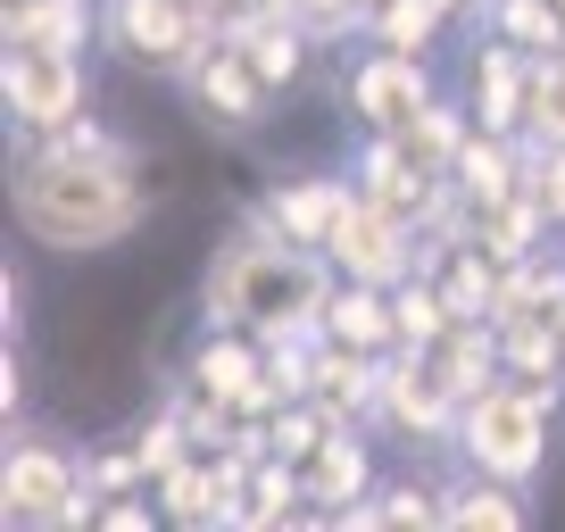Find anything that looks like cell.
<instances>
[{
	"mask_svg": "<svg viewBox=\"0 0 565 532\" xmlns=\"http://www.w3.org/2000/svg\"><path fill=\"white\" fill-rule=\"evenodd\" d=\"M150 150L75 159V150H18L9 167V216L51 258H100L150 225Z\"/></svg>",
	"mask_w": 565,
	"mask_h": 532,
	"instance_id": "1",
	"label": "cell"
},
{
	"mask_svg": "<svg viewBox=\"0 0 565 532\" xmlns=\"http://www.w3.org/2000/svg\"><path fill=\"white\" fill-rule=\"evenodd\" d=\"M333 284H341V275H333L324 249L282 242L258 209H242L233 233L216 242L200 291H192V317L200 324H242V333H258V341L308 333V324L324 317V291H333Z\"/></svg>",
	"mask_w": 565,
	"mask_h": 532,
	"instance_id": "2",
	"label": "cell"
},
{
	"mask_svg": "<svg viewBox=\"0 0 565 532\" xmlns=\"http://www.w3.org/2000/svg\"><path fill=\"white\" fill-rule=\"evenodd\" d=\"M557 433H565V383H515V374H499L491 391H475L458 408V466H482V475L532 491L548 475Z\"/></svg>",
	"mask_w": 565,
	"mask_h": 532,
	"instance_id": "3",
	"label": "cell"
},
{
	"mask_svg": "<svg viewBox=\"0 0 565 532\" xmlns=\"http://www.w3.org/2000/svg\"><path fill=\"white\" fill-rule=\"evenodd\" d=\"M441 75L416 51H383V42H350L333 58V108L350 134H416L433 108H441Z\"/></svg>",
	"mask_w": 565,
	"mask_h": 532,
	"instance_id": "4",
	"label": "cell"
},
{
	"mask_svg": "<svg viewBox=\"0 0 565 532\" xmlns=\"http://www.w3.org/2000/svg\"><path fill=\"white\" fill-rule=\"evenodd\" d=\"M458 391L433 374L424 350H391L383 358V400H374V441L399 449L407 466H433V458H458Z\"/></svg>",
	"mask_w": 565,
	"mask_h": 532,
	"instance_id": "5",
	"label": "cell"
},
{
	"mask_svg": "<svg viewBox=\"0 0 565 532\" xmlns=\"http://www.w3.org/2000/svg\"><path fill=\"white\" fill-rule=\"evenodd\" d=\"M209 34H216V18L192 9V0H100V51L117 58V67L167 75V84L200 58Z\"/></svg>",
	"mask_w": 565,
	"mask_h": 532,
	"instance_id": "6",
	"label": "cell"
},
{
	"mask_svg": "<svg viewBox=\"0 0 565 532\" xmlns=\"http://www.w3.org/2000/svg\"><path fill=\"white\" fill-rule=\"evenodd\" d=\"M84 482V449L58 441L51 425H18L0 449V515L9 532H58V508Z\"/></svg>",
	"mask_w": 565,
	"mask_h": 532,
	"instance_id": "7",
	"label": "cell"
},
{
	"mask_svg": "<svg viewBox=\"0 0 565 532\" xmlns=\"http://www.w3.org/2000/svg\"><path fill=\"white\" fill-rule=\"evenodd\" d=\"M175 100L192 108L209 134H225V142H233V134H258V125L275 117L282 92L249 67V51H242L233 34H209V42H200V58L175 75Z\"/></svg>",
	"mask_w": 565,
	"mask_h": 532,
	"instance_id": "8",
	"label": "cell"
},
{
	"mask_svg": "<svg viewBox=\"0 0 565 532\" xmlns=\"http://www.w3.org/2000/svg\"><path fill=\"white\" fill-rule=\"evenodd\" d=\"M350 183H358V175H350ZM324 258H333V275H358V284H383V291H391V284H407V275H424L441 249L424 242V225H407L399 209L350 192V200H341L333 242H324Z\"/></svg>",
	"mask_w": 565,
	"mask_h": 532,
	"instance_id": "9",
	"label": "cell"
},
{
	"mask_svg": "<svg viewBox=\"0 0 565 532\" xmlns=\"http://www.w3.org/2000/svg\"><path fill=\"white\" fill-rule=\"evenodd\" d=\"M0 108H9V134H18V142H42L51 125H67L75 108H92V58L9 42V58H0Z\"/></svg>",
	"mask_w": 565,
	"mask_h": 532,
	"instance_id": "10",
	"label": "cell"
},
{
	"mask_svg": "<svg viewBox=\"0 0 565 532\" xmlns=\"http://www.w3.org/2000/svg\"><path fill=\"white\" fill-rule=\"evenodd\" d=\"M532 75L541 58L515 51L508 34L491 25H466V51H458V100L482 134H524V108H532Z\"/></svg>",
	"mask_w": 565,
	"mask_h": 532,
	"instance_id": "11",
	"label": "cell"
},
{
	"mask_svg": "<svg viewBox=\"0 0 565 532\" xmlns=\"http://www.w3.org/2000/svg\"><path fill=\"white\" fill-rule=\"evenodd\" d=\"M383 475H391V466H383V441H374V425H350V416H341V425L300 458L308 515H324V524H333V515L366 508V499L383 491Z\"/></svg>",
	"mask_w": 565,
	"mask_h": 532,
	"instance_id": "12",
	"label": "cell"
},
{
	"mask_svg": "<svg viewBox=\"0 0 565 532\" xmlns=\"http://www.w3.org/2000/svg\"><path fill=\"white\" fill-rule=\"evenodd\" d=\"M350 167H282V175L258 183V200L249 209L266 216V225L282 233V242H300V249H324L341 225V200H350Z\"/></svg>",
	"mask_w": 565,
	"mask_h": 532,
	"instance_id": "13",
	"label": "cell"
},
{
	"mask_svg": "<svg viewBox=\"0 0 565 532\" xmlns=\"http://www.w3.org/2000/svg\"><path fill=\"white\" fill-rule=\"evenodd\" d=\"M242 482H249L242 449H216V458L175 466V475L159 482L167 524H175V532H242Z\"/></svg>",
	"mask_w": 565,
	"mask_h": 532,
	"instance_id": "14",
	"label": "cell"
},
{
	"mask_svg": "<svg viewBox=\"0 0 565 532\" xmlns=\"http://www.w3.org/2000/svg\"><path fill=\"white\" fill-rule=\"evenodd\" d=\"M441 508H449V532H524L532 524V491L524 482H499L482 466H441Z\"/></svg>",
	"mask_w": 565,
	"mask_h": 532,
	"instance_id": "15",
	"label": "cell"
},
{
	"mask_svg": "<svg viewBox=\"0 0 565 532\" xmlns=\"http://www.w3.org/2000/svg\"><path fill=\"white\" fill-rule=\"evenodd\" d=\"M449 192L466 209H499V200L524 192V134H466V150L449 159Z\"/></svg>",
	"mask_w": 565,
	"mask_h": 532,
	"instance_id": "16",
	"label": "cell"
},
{
	"mask_svg": "<svg viewBox=\"0 0 565 532\" xmlns=\"http://www.w3.org/2000/svg\"><path fill=\"white\" fill-rule=\"evenodd\" d=\"M317 333H324V341H350V350L391 358V350H399V308H391V291H383V284H358V275H341V284L324 291Z\"/></svg>",
	"mask_w": 565,
	"mask_h": 532,
	"instance_id": "17",
	"label": "cell"
},
{
	"mask_svg": "<svg viewBox=\"0 0 565 532\" xmlns=\"http://www.w3.org/2000/svg\"><path fill=\"white\" fill-rule=\"evenodd\" d=\"M216 34H233V42H242V51H249V67H258L266 84L282 92V100H291V92H300L308 75H317V58H324L317 42L300 34V18H249V25H216Z\"/></svg>",
	"mask_w": 565,
	"mask_h": 532,
	"instance_id": "18",
	"label": "cell"
},
{
	"mask_svg": "<svg viewBox=\"0 0 565 532\" xmlns=\"http://www.w3.org/2000/svg\"><path fill=\"white\" fill-rule=\"evenodd\" d=\"M0 25L9 42H34V51H100V0H9Z\"/></svg>",
	"mask_w": 565,
	"mask_h": 532,
	"instance_id": "19",
	"label": "cell"
},
{
	"mask_svg": "<svg viewBox=\"0 0 565 532\" xmlns=\"http://www.w3.org/2000/svg\"><path fill=\"white\" fill-rule=\"evenodd\" d=\"M308 400H324V408L350 416V425H374V400H383V358L317 333V391H308Z\"/></svg>",
	"mask_w": 565,
	"mask_h": 532,
	"instance_id": "20",
	"label": "cell"
},
{
	"mask_svg": "<svg viewBox=\"0 0 565 532\" xmlns=\"http://www.w3.org/2000/svg\"><path fill=\"white\" fill-rule=\"evenodd\" d=\"M433 284H441V300L458 308V317H482V324H491V317H499V291H508V266H499L491 249L466 233V242H449L441 258H433Z\"/></svg>",
	"mask_w": 565,
	"mask_h": 532,
	"instance_id": "21",
	"label": "cell"
},
{
	"mask_svg": "<svg viewBox=\"0 0 565 532\" xmlns=\"http://www.w3.org/2000/svg\"><path fill=\"white\" fill-rule=\"evenodd\" d=\"M282 524H308L300 466H291V458H249V482H242V532H282Z\"/></svg>",
	"mask_w": 565,
	"mask_h": 532,
	"instance_id": "22",
	"label": "cell"
},
{
	"mask_svg": "<svg viewBox=\"0 0 565 532\" xmlns=\"http://www.w3.org/2000/svg\"><path fill=\"white\" fill-rule=\"evenodd\" d=\"M475 242L491 249L499 266H515V258H532V249L565 242V233L548 225V209H541L532 192H515V200H499V209H475Z\"/></svg>",
	"mask_w": 565,
	"mask_h": 532,
	"instance_id": "23",
	"label": "cell"
},
{
	"mask_svg": "<svg viewBox=\"0 0 565 532\" xmlns=\"http://www.w3.org/2000/svg\"><path fill=\"white\" fill-rule=\"evenodd\" d=\"M449 34H458V9H449V0H383V9L366 18V42H383V51H416V58H433Z\"/></svg>",
	"mask_w": 565,
	"mask_h": 532,
	"instance_id": "24",
	"label": "cell"
},
{
	"mask_svg": "<svg viewBox=\"0 0 565 532\" xmlns=\"http://www.w3.org/2000/svg\"><path fill=\"white\" fill-rule=\"evenodd\" d=\"M482 25L508 34L515 51H532V58L565 51V9H557V0H482Z\"/></svg>",
	"mask_w": 565,
	"mask_h": 532,
	"instance_id": "25",
	"label": "cell"
},
{
	"mask_svg": "<svg viewBox=\"0 0 565 532\" xmlns=\"http://www.w3.org/2000/svg\"><path fill=\"white\" fill-rule=\"evenodd\" d=\"M391 308H399V350H433V341L458 324V308H449L441 284H433V266L407 275V284H391Z\"/></svg>",
	"mask_w": 565,
	"mask_h": 532,
	"instance_id": "26",
	"label": "cell"
},
{
	"mask_svg": "<svg viewBox=\"0 0 565 532\" xmlns=\"http://www.w3.org/2000/svg\"><path fill=\"white\" fill-rule=\"evenodd\" d=\"M134 449H141V466H150V482H167L175 466H192V458H200L192 433H183V416H175V400H159V408L134 425Z\"/></svg>",
	"mask_w": 565,
	"mask_h": 532,
	"instance_id": "27",
	"label": "cell"
},
{
	"mask_svg": "<svg viewBox=\"0 0 565 532\" xmlns=\"http://www.w3.org/2000/svg\"><path fill=\"white\" fill-rule=\"evenodd\" d=\"M291 18H300V34L317 42L324 58H341L350 42H366V0H291Z\"/></svg>",
	"mask_w": 565,
	"mask_h": 532,
	"instance_id": "28",
	"label": "cell"
},
{
	"mask_svg": "<svg viewBox=\"0 0 565 532\" xmlns=\"http://www.w3.org/2000/svg\"><path fill=\"white\" fill-rule=\"evenodd\" d=\"M524 142H532V150H565V51H557V58H541V75H532Z\"/></svg>",
	"mask_w": 565,
	"mask_h": 532,
	"instance_id": "29",
	"label": "cell"
},
{
	"mask_svg": "<svg viewBox=\"0 0 565 532\" xmlns=\"http://www.w3.org/2000/svg\"><path fill=\"white\" fill-rule=\"evenodd\" d=\"M84 482H92L100 499H117V491H141V482H150V466H141L134 433H125V441H84Z\"/></svg>",
	"mask_w": 565,
	"mask_h": 532,
	"instance_id": "30",
	"label": "cell"
},
{
	"mask_svg": "<svg viewBox=\"0 0 565 532\" xmlns=\"http://www.w3.org/2000/svg\"><path fill=\"white\" fill-rule=\"evenodd\" d=\"M34 150H75V159H117V150H141V142H125L117 125H100V108H75L67 125H51Z\"/></svg>",
	"mask_w": 565,
	"mask_h": 532,
	"instance_id": "31",
	"label": "cell"
},
{
	"mask_svg": "<svg viewBox=\"0 0 565 532\" xmlns=\"http://www.w3.org/2000/svg\"><path fill=\"white\" fill-rule=\"evenodd\" d=\"M524 192L548 209V225L565 233V150H532L524 142Z\"/></svg>",
	"mask_w": 565,
	"mask_h": 532,
	"instance_id": "32",
	"label": "cell"
},
{
	"mask_svg": "<svg viewBox=\"0 0 565 532\" xmlns=\"http://www.w3.org/2000/svg\"><path fill=\"white\" fill-rule=\"evenodd\" d=\"M0 425L9 433L34 425V400H25V341H0Z\"/></svg>",
	"mask_w": 565,
	"mask_h": 532,
	"instance_id": "33",
	"label": "cell"
},
{
	"mask_svg": "<svg viewBox=\"0 0 565 532\" xmlns=\"http://www.w3.org/2000/svg\"><path fill=\"white\" fill-rule=\"evenodd\" d=\"M0 317H9L0 341H25V275H18V266H9V284H0Z\"/></svg>",
	"mask_w": 565,
	"mask_h": 532,
	"instance_id": "34",
	"label": "cell"
},
{
	"mask_svg": "<svg viewBox=\"0 0 565 532\" xmlns=\"http://www.w3.org/2000/svg\"><path fill=\"white\" fill-rule=\"evenodd\" d=\"M249 18H291V0H225L216 25H249Z\"/></svg>",
	"mask_w": 565,
	"mask_h": 532,
	"instance_id": "35",
	"label": "cell"
},
{
	"mask_svg": "<svg viewBox=\"0 0 565 532\" xmlns=\"http://www.w3.org/2000/svg\"><path fill=\"white\" fill-rule=\"evenodd\" d=\"M192 9H209V18H216V9H225V0H192Z\"/></svg>",
	"mask_w": 565,
	"mask_h": 532,
	"instance_id": "36",
	"label": "cell"
},
{
	"mask_svg": "<svg viewBox=\"0 0 565 532\" xmlns=\"http://www.w3.org/2000/svg\"><path fill=\"white\" fill-rule=\"evenodd\" d=\"M557 9H565V0H557Z\"/></svg>",
	"mask_w": 565,
	"mask_h": 532,
	"instance_id": "37",
	"label": "cell"
}]
</instances>
